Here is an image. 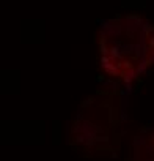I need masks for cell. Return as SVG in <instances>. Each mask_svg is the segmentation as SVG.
Masks as SVG:
<instances>
[{"mask_svg":"<svg viewBox=\"0 0 154 161\" xmlns=\"http://www.w3.org/2000/svg\"><path fill=\"white\" fill-rule=\"evenodd\" d=\"M102 63L118 77L132 80L154 66V24L140 14H128L110 24L104 38Z\"/></svg>","mask_w":154,"mask_h":161,"instance_id":"6da1fadb","label":"cell"}]
</instances>
